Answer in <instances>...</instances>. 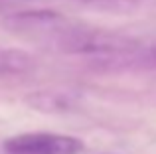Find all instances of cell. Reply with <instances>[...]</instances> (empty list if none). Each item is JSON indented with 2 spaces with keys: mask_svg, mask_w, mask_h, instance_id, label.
<instances>
[{
  "mask_svg": "<svg viewBox=\"0 0 156 154\" xmlns=\"http://www.w3.org/2000/svg\"><path fill=\"white\" fill-rule=\"evenodd\" d=\"M53 46L61 54L85 55V58H91V61H101L107 58H117V55L134 51L142 46V42L119 32L105 30V28L71 24Z\"/></svg>",
  "mask_w": 156,
  "mask_h": 154,
  "instance_id": "6da1fadb",
  "label": "cell"
},
{
  "mask_svg": "<svg viewBox=\"0 0 156 154\" xmlns=\"http://www.w3.org/2000/svg\"><path fill=\"white\" fill-rule=\"evenodd\" d=\"M4 28L18 36H28V38L36 40H48V42L55 44L57 38L71 26L63 14L55 10H44V8H36V10H20L14 14H8L2 20Z\"/></svg>",
  "mask_w": 156,
  "mask_h": 154,
  "instance_id": "7a4b0ae2",
  "label": "cell"
},
{
  "mask_svg": "<svg viewBox=\"0 0 156 154\" xmlns=\"http://www.w3.org/2000/svg\"><path fill=\"white\" fill-rule=\"evenodd\" d=\"M4 154H79L85 144L77 136L57 132H24L4 142Z\"/></svg>",
  "mask_w": 156,
  "mask_h": 154,
  "instance_id": "3957f363",
  "label": "cell"
},
{
  "mask_svg": "<svg viewBox=\"0 0 156 154\" xmlns=\"http://www.w3.org/2000/svg\"><path fill=\"white\" fill-rule=\"evenodd\" d=\"M26 103L32 109L46 115H61L77 109L81 103V95L75 89L67 87H51V89H40L26 97Z\"/></svg>",
  "mask_w": 156,
  "mask_h": 154,
  "instance_id": "277c9868",
  "label": "cell"
},
{
  "mask_svg": "<svg viewBox=\"0 0 156 154\" xmlns=\"http://www.w3.org/2000/svg\"><path fill=\"white\" fill-rule=\"evenodd\" d=\"M36 69V59L18 47H0V77L26 75Z\"/></svg>",
  "mask_w": 156,
  "mask_h": 154,
  "instance_id": "5b68a950",
  "label": "cell"
},
{
  "mask_svg": "<svg viewBox=\"0 0 156 154\" xmlns=\"http://www.w3.org/2000/svg\"><path fill=\"white\" fill-rule=\"evenodd\" d=\"M75 2L83 4L85 8H91V10L113 12V14H126L138 6V0H75Z\"/></svg>",
  "mask_w": 156,
  "mask_h": 154,
  "instance_id": "8992f818",
  "label": "cell"
}]
</instances>
